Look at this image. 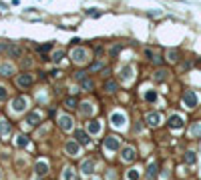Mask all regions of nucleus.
I'll list each match as a JSON object with an SVG mask.
<instances>
[{
  "label": "nucleus",
  "mask_w": 201,
  "mask_h": 180,
  "mask_svg": "<svg viewBox=\"0 0 201 180\" xmlns=\"http://www.w3.org/2000/svg\"><path fill=\"white\" fill-rule=\"evenodd\" d=\"M167 60H169V62H177V60H179V52H177V50H169V52H167Z\"/></svg>",
  "instance_id": "nucleus-29"
},
{
  "label": "nucleus",
  "mask_w": 201,
  "mask_h": 180,
  "mask_svg": "<svg viewBox=\"0 0 201 180\" xmlns=\"http://www.w3.org/2000/svg\"><path fill=\"white\" fill-rule=\"evenodd\" d=\"M183 122H185V120L179 116V114H171V116H169V126H171V128H175V130H177V128H181V126H183Z\"/></svg>",
  "instance_id": "nucleus-11"
},
{
  "label": "nucleus",
  "mask_w": 201,
  "mask_h": 180,
  "mask_svg": "<svg viewBox=\"0 0 201 180\" xmlns=\"http://www.w3.org/2000/svg\"><path fill=\"white\" fill-rule=\"evenodd\" d=\"M65 152L68 154V156H79V154H80V146H79V142H75V140L66 142V144H65Z\"/></svg>",
  "instance_id": "nucleus-6"
},
{
  "label": "nucleus",
  "mask_w": 201,
  "mask_h": 180,
  "mask_svg": "<svg viewBox=\"0 0 201 180\" xmlns=\"http://www.w3.org/2000/svg\"><path fill=\"white\" fill-rule=\"evenodd\" d=\"M87 56H89V52L85 48H75L71 52V60L72 62H76V64H83V62H87Z\"/></svg>",
  "instance_id": "nucleus-1"
},
{
  "label": "nucleus",
  "mask_w": 201,
  "mask_h": 180,
  "mask_svg": "<svg viewBox=\"0 0 201 180\" xmlns=\"http://www.w3.org/2000/svg\"><path fill=\"white\" fill-rule=\"evenodd\" d=\"M121 146V140L117 138V136H109V138H105V148L107 150H117Z\"/></svg>",
  "instance_id": "nucleus-8"
},
{
  "label": "nucleus",
  "mask_w": 201,
  "mask_h": 180,
  "mask_svg": "<svg viewBox=\"0 0 201 180\" xmlns=\"http://www.w3.org/2000/svg\"><path fill=\"white\" fill-rule=\"evenodd\" d=\"M62 56H65V50H54L53 56H50V60H53V62H61Z\"/></svg>",
  "instance_id": "nucleus-24"
},
{
  "label": "nucleus",
  "mask_w": 201,
  "mask_h": 180,
  "mask_svg": "<svg viewBox=\"0 0 201 180\" xmlns=\"http://www.w3.org/2000/svg\"><path fill=\"white\" fill-rule=\"evenodd\" d=\"M105 88L109 90V92H115V90H117V84H115V82H111V80H109V82L105 84Z\"/></svg>",
  "instance_id": "nucleus-34"
},
{
  "label": "nucleus",
  "mask_w": 201,
  "mask_h": 180,
  "mask_svg": "<svg viewBox=\"0 0 201 180\" xmlns=\"http://www.w3.org/2000/svg\"><path fill=\"white\" fill-rule=\"evenodd\" d=\"M58 126L62 130H72V118L71 116H61L58 118Z\"/></svg>",
  "instance_id": "nucleus-13"
},
{
  "label": "nucleus",
  "mask_w": 201,
  "mask_h": 180,
  "mask_svg": "<svg viewBox=\"0 0 201 180\" xmlns=\"http://www.w3.org/2000/svg\"><path fill=\"white\" fill-rule=\"evenodd\" d=\"M80 86H83L85 90H91L93 88V82H91V80H87V78H83V80H80Z\"/></svg>",
  "instance_id": "nucleus-31"
},
{
  "label": "nucleus",
  "mask_w": 201,
  "mask_h": 180,
  "mask_svg": "<svg viewBox=\"0 0 201 180\" xmlns=\"http://www.w3.org/2000/svg\"><path fill=\"white\" fill-rule=\"evenodd\" d=\"M145 100L147 102H155L157 100V92L155 90H147V92H145Z\"/></svg>",
  "instance_id": "nucleus-27"
},
{
  "label": "nucleus",
  "mask_w": 201,
  "mask_h": 180,
  "mask_svg": "<svg viewBox=\"0 0 201 180\" xmlns=\"http://www.w3.org/2000/svg\"><path fill=\"white\" fill-rule=\"evenodd\" d=\"M38 122H40V114L38 112H30L26 116V124H30V126H36Z\"/></svg>",
  "instance_id": "nucleus-18"
},
{
  "label": "nucleus",
  "mask_w": 201,
  "mask_h": 180,
  "mask_svg": "<svg viewBox=\"0 0 201 180\" xmlns=\"http://www.w3.org/2000/svg\"><path fill=\"white\" fill-rule=\"evenodd\" d=\"M32 74H20L18 78H16V84H18L20 88H28V86H32Z\"/></svg>",
  "instance_id": "nucleus-7"
},
{
  "label": "nucleus",
  "mask_w": 201,
  "mask_h": 180,
  "mask_svg": "<svg viewBox=\"0 0 201 180\" xmlns=\"http://www.w3.org/2000/svg\"><path fill=\"white\" fill-rule=\"evenodd\" d=\"M147 176H149V178H155V176H157V164H155V162H153V164H149Z\"/></svg>",
  "instance_id": "nucleus-28"
},
{
  "label": "nucleus",
  "mask_w": 201,
  "mask_h": 180,
  "mask_svg": "<svg viewBox=\"0 0 201 180\" xmlns=\"http://www.w3.org/2000/svg\"><path fill=\"white\" fill-rule=\"evenodd\" d=\"M87 132H89V134H99V132H101V122H99V120H91L89 126H87Z\"/></svg>",
  "instance_id": "nucleus-14"
},
{
  "label": "nucleus",
  "mask_w": 201,
  "mask_h": 180,
  "mask_svg": "<svg viewBox=\"0 0 201 180\" xmlns=\"http://www.w3.org/2000/svg\"><path fill=\"white\" fill-rule=\"evenodd\" d=\"M123 160H125V162H133L135 160V150L131 148V146H125V148H123Z\"/></svg>",
  "instance_id": "nucleus-16"
},
{
  "label": "nucleus",
  "mask_w": 201,
  "mask_h": 180,
  "mask_svg": "<svg viewBox=\"0 0 201 180\" xmlns=\"http://www.w3.org/2000/svg\"><path fill=\"white\" fill-rule=\"evenodd\" d=\"M167 74H169V72L161 68V70H157V72H155V80H157V82H163V80L167 78Z\"/></svg>",
  "instance_id": "nucleus-22"
},
{
  "label": "nucleus",
  "mask_w": 201,
  "mask_h": 180,
  "mask_svg": "<svg viewBox=\"0 0 201 180\" xmlns=\"http://www.w3.org/2000/svg\"><path fill=\"white\" fill-rule=\"evenodd\" d=\"M75 138L79 144H89V134L85 130H75Z\"/></svg>",
  "instance_id": "nucleus-17"
},
{
  "label": "nucleus",
  "mask_w": 201,
  "mask_h": 180,
  "mask_svg": "<svg viewBox=\"0 0 201 180\" xmlns=\"http://www.w3.org/2000/svg\"><path fill=\"white\" fill-rule=\"evenodd\" d=\"M133 74H135V68L131 66V64H127V66H123L121 70H119L121 82H131V80H133Z\"/></svg>",
  "instance_id": "nucleus-2"
},
{
  "label": "nucleus",
  "mask_w": 201,
  "mask_h": 180,
  "mask_svg": "<svg viewBox=\"0 0 201 180\" xmlns=\"http://www.w3.org/2000/svg\"><path fill=\"white\" fill-rule=\"evenodd\" d=\"M6 98H8V90L4 86H0V100H6Z\"/></svg>",
  "instance_id": "nucleus-35"
},
{
  "label": "nucleus",
  "mask_w": 201,
  "mask_h": 180,
  "mask_svg": "<svg viewBox=\"0 0 201 180\" xmlns=\"http://www.w3.org/2000/svg\"><path fill=\"white\" fill-rule=\"evenodd\" d=\"M0 74H2V76H12V74H14V66L8 64V62H2V64H0Z\"/></svg>",
  "instance_id": "nucleus-15"
},
{
  "label": "nucleus",
  "mask_w": 201,
  "mask_h": 180,
  "mask_svg": "<svg viewBox=\"0 0 201 180\" xmlns=\"http://www.w3.org/2000/svg\"><path fill=\"white\" fill-rule=\"evenodd\" d=\"M185 162L187 164H195V152H185Z\"/></svg>",
  "instance_id": "nucleus-30"
},
{
  "label": "nucleus",
  "mask_w": 201,
  "mask_h": 180,
  "mask_svg": "<svg viewBox=\"0 0 201 180\" xmlns=\"http://www.w3.org/2000/svg\"><path fill=\"white\" fill-rule=\"evenodd\" d=\"M125 122H127V118H125V114H123V112H119V110H117V112L111 114V124H113L115 128H123V126H125Z\"/></svg>",
  "instance_id": "nucleus-4"
},
{
  "label": "nucleus",
  "mask_w": 201,
  "mask_h": 180,
  "mask_svg": "<svg viewBox=\"0 0 201 180\" xmlns=\"http://www.w3.org/2000/svg\"><path fill=\"white\" fill-rule=\"evenodd\" d=\"M139 176H141V174H139V170H137V168H131L129 172H127V180H139Z\"/></svg>",
  "instance_id": "nucleus-26"
},
{
  "label": "nucleus",
  "mask_w": 201,
  "mask_h": 180,
  "mask_svg": "<svg viewBox=\"0 0 201 180\" xmlns=\"http://www.w3.org/2000/svg\"><path fill=\"white\" fill-rule=\"evenodd\" d=\"M80 172H83L85 176L93 174V172H95V162H93V160H85L83 164H80Z\"/></svg>",
  "instance_id": "nucleus-10"
},
{
  "label": "nucleus",
  "mask_w": 201,
  "mask_h": 180,
  "mask_svg": "<svg viewBox=\"0 0 201 180\" xmlns=\"http://www.w3.org/2000/svg\"><path fill=\"white\" fill-rule=\"evenodd\" d=\"M8 54H10V56H20V48L12 46V48H8Z\"/></svg>",
  "instance_id": "nucleus-33"
},
{
  "label": "nucleus",
  "mask_w": 201,
  "mask_h": 180,
  "mask_svg": "<svg viewBox=\"0 0 201 180\" xmlns=\"http://www.w3.org/2000/svg\"><path fill=\"white\" fill-rule=\"evenodd\" d=\"M34 170H36L38 176H44V174L48 172V162H46V160H38L36 166H34Z\"/></svg>",
  "instance_id": "nucleus-12"
},
{
  "label": "nucleus",
  "mask_w": 201,
  "mask_h": 180,
  "mask_svg": "<svg viewBox=\"0 0 201 180\" xmlns=\"http://www.w3.org/2000/svg\"><path fill=\"white\" fill-rule=\"evenodd\" d=\"M26 106H28V100L24 96H18V98L12 100V110H14V112H24Z\"/></svg>",
  "instance_id": "nucleus-5"
},
{
  "label": "nucleus",
  "mask_w": 201,
  "mask_h": 180,
  "mask_svg": "<svg viewBox=\"0 0 201 180\" xmlns=\"http://www.w3.org/2000/svg\"><path fill=\"white\" fill-rule=\"evenodd\" d=\"M183 104H185L187 108H195V106H197V94H195L193 90H187L185 96H183Z\"/></svg>",
  "instance_id": "nucleus-3"
},
{
  "label": "nucleus",
  "mask_w": 201,
  "mask_h": 180,
  "mask_svg": "<svg viewBox=\"0 0 201 180\" xmlns=\"http://www.w3.org/2000/svg\"><path fill=\"white\" fill-rule=\"evenodd\" d=\"M62 180H76L72 168H65V172H62Z\"/></svg>",
  "instance_id": "nucleus-25"
},
{
  "label": "nucleus",
  "mask_w": 201,
  "mask_h": 180,
  "mask_svg": "<svg viewBox=\"0 0 201 180\" xmlns=\"http://www.w3.org/2000/svg\"><path fill=\"white\" fill-rule=\"evenodd\" d=\"M80 112H83L85 116H91V114L95 112V106L89 104V102H83V104H80Z\"/></svg>",
  "instance_id": "nucleus-19"
},
{
  "label": "nucleus",
  "mask_w": 201,
  "mask_h": 180,
  "mask_svg": "<svg viewBox=\"0 0 201 180\" xmlns=\"http://www.w3.org/2000/svg\"><path fill=\"white\" fill-rule=\"evenodd\" d=\"M189 134H191V136H201V122H195L193 126H191Z\"/></svg>",
  "instance_id": "nucleus-23"
},
{
  "label": "nucleus",
  "mask_w": 201,
  "mask_h": 180,
  "mask_svg": "<svg viewBox=\"0 0 201 180\" xmlns=\"http://www.w3.org/2000/svg\"><path fill=\"white\" fill-rule=\"evenodd\" d=\"M145 120H147L149 126H159V124H161V114L159 112H149Z\"/></svg>",
  "instance_id": "nucleus-9"
},
{
  "label": "nucleus",
  "mask_w": 201,
  "mask_h": 180,
  "mask_svg": "<svg viewBox=\"0 0 201 180\" xmlns=\"http://www.w3.org/2000/svg\"><path fill=\"white\" fill-rule=\"evenodd\" d=\"M65 106H66V108H75V106H76V100H75V98H66V100H65Z\"/></svg>",
  "instance_id": "nucleus-32"
},
{
  "label": "nucleus",
  "mask_w": 201,
  "mask_h": 180,
  "mask_svg": "<svg viewBox=\"0 0 201 180\" xmlns=\"http://www.w3.org/2000/svg\"><path fill=\"white\" fill-rule=\"evenodd\" d=\"M50 48H53V44H44V46H40L38 50H40V52H46V50H50Z\"/></svg>",
  "instance_id": "nucleus-36"
},
{
  "label": "nucleus",
  "mask_w": 201,
  "mask_h": 180,
  "mask_svg": "<svg viewBox=\"0 0 201 180\" xmlns=\"http://www.w3.org/2000/svg\"><path fill=\"white\" fill-rule=\"evenodd\" d=\"M0 134H2V136H8V134H10V124H8L4 118H0Z\"/></svg>",
  "instance_id": "nucleus-20"
},
{
  "label": "nucleus",
  "mask_w": 201,
  "mask_h": 180,
  "mask_svg": "<svg viewBox=\"0 0 201 180\" xmlns=\"http://www.w3.org/2000/svg\"><path fill=\"white\" fill-rule=\"evenodd\" d=\"M16 146H18V148H26V146H28V136H26V134L16 136Z\"/></svg>",
  "instance_id": "nucleus-21"
}]
</instances>
